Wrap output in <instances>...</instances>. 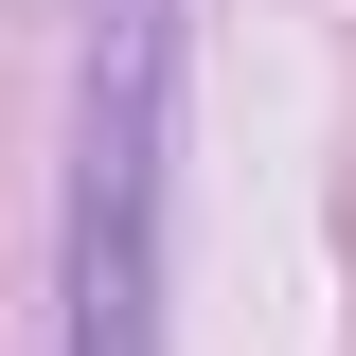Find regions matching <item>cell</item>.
I'll use <instances>...</instances> for the list:
<instances>
[{"label":"cell","instance_id":"6da1fadb","mask_svg":"<svg viewBox=\"0 0 356 356\" xmlns=\"http://www.w3.org/2000/svg\"><path fill=\"white\" fill-rule=\"evenodd\" d=\"M161 107H178V0H107L72 178V356H161Z\"/></svg>","mask_w":356,"mask_h":356}]
</instances>
